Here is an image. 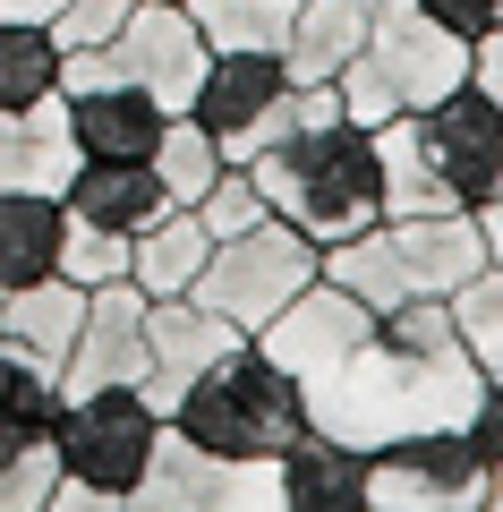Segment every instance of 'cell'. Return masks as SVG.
<instances>
[{
    "instance_id": "cell-1",
    "label": "cell",
    "mask_w": 503,
    "mask_h": 512,
    "mask_svg": "<svg viewBox=\"0 0 503 512\" xmlns=\"http://www.w3.org/2000/svg\"><path fill=\"white\" fill-rule=\"evenodd\" d=\"M256 188H265V205L290 222V231H307L324 248V239H350L367 231V222H384V171H376V128L359 120H307V128H282L265 154H256Z\"/></svg>"
},
{
    "instance_id": "cell-2",
    "label": "cell",
    "mask_w": 503,
    "mask_h": 512,
    "mask_svg": "<svg viewBox=\"0 0 503 512\" xmlns=\"http://www.w3.org/2000/svg\"><path fill=\"white\" fill-rule=\"evenodd\" d=\"M486 265V239L469 205H444V214H384L350 239H324L316 274L342 282L359 308H401V299H452L469 274Z\"/></svg>"
},
{
    "instance_id": "cell-3",
    "label": "cell",
    "mask_w": 503,
    "mask_h": 512,
    "mask_svg": "<svg viewBox=\"0 0 503 512\" xmlns=\"http://www.w3.org/2000/svg\"><path fill=\"white\" fill-rule=\"evenodd\" d=\"M171 427L197 436L205 453H231V461H273L290 436L307 427V393L282 359H273L256 333H239L180 402H171Z\"/></svg>"
},
{
    "instance_id": "cell-4",
    "label": "cell",
    "mask_w": 503,
    "mask_h": 512,
    "mask_svg": "<svg viewBox=\"0 0 503 512\" xmlns=\"http://www.w3.org/2000/svg\"><path fill=\"white\" fill-rule=\"evenodd\" d=\"M452 86H469V35L427 18L418 0H384L367 43H359V60L333 77L342 120H359V128H384L393 111H427Z\"/></svg>"
},
{
    "instance_id": "cell-5",
    "label": "cell",
    "mask_w": 503,
    "mask_h": 512,
    "mask_svg": "<svg viewBox=\"0 0 503 512\" xmlns=\"http://www.w3.org/2000/svg\"><path fill=\"white\" fill-rule=\"evenodd\" d=\"M316 256L324 248L307 231H290L282 214H265V222H248V231L214 239V256H205V274L188 282V299L214 308V316H231L239 333H265L273 316L316 282Z\"/></svg>"
},
{
    "instance_id": "cell-6",
    "label": "cell",
    "mask_w": 503,
    "mask_h": 512,
    "mask_svg": "<svg viewBox=\"0 0 503 512\" xmlns=\"http://www.w3.org/2000/svg\"><path fill=\"white\" fill-rule=\"evenodd\" d=\"M162 436V410L145 402L137 384H103V393H60V419H52V453L69 478L103 487L111 504L128 512V487L145 478Z\"/></svg>"
},
{
    "instance_id": "cell-7",
    "label": "cell",
    "mask_w": 503,
    "mask_h": 512,
    "mask_svg": "<svg viewBox=\"0 0 503 512\" xmlns=\"http://www.w3.org/2000/svg\"><path fill=\"white\" fill-rule=\"evenodd\" d=\"M128 512H282V470L273 461L205 453L197 436H180V427L162 419L154 461L128 487Z\"/></svg>"
},
{
    "instance_id": "cell-8",
    "label": "cell",
    "mask_w": 503,
    "mask_h": 512,
    "mask_svg": "<svg viewBox=\"0 0 503 512\" xmlns=\"http://www.w3.org/2000/svg\"><path fill=\"white\" fill-rule=\"evenodd\" d=\"M486 478L461 427H410L367 453V512H486Z\"/></svg>"
},
{
    "instance_id": "cell-9",
    "label": "cell",
    "mask_w": 503,
    "mask_h": 512,
    "mask_svg": "<svg viewBox=\"0 0 503 512\" xmlns=\"http://www.w3.org/2000/svg\"><path fill=\"white\" fill-rule=\"evenodd\" d=\"M290 94L299 86H290L282 52H214L197 94H188V120L222 146V163H256L290 128Z\"/></svg>"
},
{
    "instance_id": "cell-10",
    "label": "cell",
    "mask_w": 503,
    "mask_h": 512,
    "mask_svg": "<svg viewBox=\"0 0 503 512\" xmlns=\"http://www.w3.org/2000/svg\"><path fill=\"white\" fill-rule=\"evenodd\" d=\"M205 60H214V43L197 35V18H188L180 0H137L120 18V35L94 43V69L128 77V86H145L162 111H188V94H197Z\"/></svg>"
},
{
    "instance_id": "cell-11",
    "label": "cell",
    "mask_w": 503,
    "mask_h": 512,
    "mask_svg": "<svg viewBox=\"0 0 503 512\" xmlns=\"http://www.w3.org/2000/svg\"><path fill=\"white\" fill-rule=\"evenodd\" d=\"M410 120H418V146H427L435 180L452 188V205H486L503 188V103L486 86H452Z\"/></svg>"
},
{
    "instance_id": "cell-12",
    "label": "cell",
    "mask_w": 503,
    "mask_h": 512,
    "mask_svg": "<svg viewBox=\"0 0 503 512\" xmlns=\"http://www.w3.org/2000/svg\"><path fill=\"white\" fill-rule=\"evenodd\" d=\"M231 342H239V325L214 316V308H197L188 291L180 299H145V384H137V393L171 419V402H180Z\"/></svg>"
},
{
    "instance_id": "cell-13",
    "label": "cell",
    "mask_w": 503,
    "mask_h": 512,
    "mask_svg": "<svg viewBox=\"0 0 503 512\" xmlns=\"http://www.w3.org/2000/svg\"><path fill=\"white\" fill-rule=\"evenodd\" d=\"M103 384H145V291L137 282L86 291V325L60 359V393H103Z\"/></svg>"
},
{
    "instance_id": "cell-14",
    "label": "cell",
    "mask_w": 503,
    "mask_h": 512,
    "mask_svg": "<svg viewBox=\"0 0 503 512\" xmlns=\"http://www.w3.org/2000/svg\"><path fill=\"white\" fill-rule=\"evenodd\" d=\"M60 205H69L77 222L120 231V239H137L154 214H171V197H162V180H154L145 154H86V163L69 171V188H60Z\"/></svg>"
},
{
    "instance_id": "cell-15",
    "label": "cell",
    "mask_w": 503,
    "mask_h": 512,
    "mask_svg": "<svg viewBox=\"0 0 503 512\" xmlns=\"http://www.w3.org/2000/svg\"><path fill=\"white\" fill-rule=\"evenodd\" d=\"M273 470H282V512H367V453L324 427H299L273 453Z\"/></svg>"
},
{
    "instance_id": "cell-16",
    "label": "cell",
    "mask_w": 503,
    "mask_h": 512,
    "mask_svg": "<svg viewBox=\"0 0 503 512\" xmlns=\"http://www.w3.org/2000/svg\"><path fill=\"white\" fill-rule=\"evenodd\" d=\"M77 163H86V154H77V137H69V103H60V94H43V103H26V111H0V197H9V188L60 197Z\"/></svg>"
},
{
    "instance_id": "cell-17",
    "label": "cell",
    "mask_w": 503,
    "mask_h": 512,
    "mask_svg": "<svg viewBox=\"0 0 503 512\" xmlns=\"http://www.w3.org/2000/svg\"><path fill=\"white\" fill-rule=\"evenodd\" d=\"M367 26H376V0H299L290 43H282L290 86H324V77H342L350 60H359Z\"/></svg>"
},
{
    "instance_id": "cell-18",
    "label": "cell",
    "mask_w": 503,
    "mask_h": 512,
    "mask_svg": "<svg viewBox=\"0 0 503 512\" xmlns=\"http://www.w3.org/2000/svg\"><path fill=\"white\" fill-rule=\"evenodd\" d=\"M77 325H86V282H69V274H35V282H18V291H0V333L18 350H35L52 376H60V359H69Z\"/></svg>"
},
{
    "instance_id": "cell-19",
    "label": "cell",
    "mask_w": 503,
    "mask_h": 512,
    "mask_svg": "<svg viewBox=\"0 0 503 512\" xmlns=\"http://www.w3.org/2000/svg\"><path fill=\"white\" fill-rule=\"evenodd\" d=\"M205 256H214V231L197 222V205H171V214H154L128 239V282H137L145 299H180L188 282L205 274Z\"/></svg>"
},
{
    "instance_id": "cell-20",
    "label": "cell",
    "mask_w": 503,
    "mask_h": 512,
    "mask_svg": "<svg viewBox=\"0 0 503 512\" xmlns=\"http://www.w3.org/2000/svg\"><path fill=\"white\" fill-rule=\"evenodd\" d=\"M52 419H60V376L0 333V453L52 444Z\"/></svg>"
},
{
    "instance_id": "cell-21",
    "label": "cell",
    "mask_w": 503,
    "mask_h": 512,
    "mask_svg": "<svg viewBox=\"0 0 503 512\" xmlns=\"http://www.w3.org/2000/svg\"><path fill=\"white\" fill-rule=\"evenodd\" d=\"M60 222H69V205L43 197V188H9L0 197V291H18V282L60 265Z\"/></svg>"
},
{
    "instance_id": "cell-22",
    "label": "cell",
    "mask_w": 503,
    "mask_h": 512,
    "mask_svg": "<svg viewBox=\"0 0 503 512\" xmlns=\"http://www.w3.org/2000/svg\"><path fill=\"white\" fill-rule=\"evenodd\" d=\"M376 171H384V214H444L452 205V188L435 180L427 146H418L410 111H393V120L376 128Z\"/></svg>"
},
{
    "instance_id": "cell-23",
    "label": "cell",
    "mask_w": 503,
    "mask_h": 512,
    "mask_svg": "<svg viewBox=\"0 0 503 512\" xmlns=\"http://www.w3.org/2000/svg\"><path fill=\"white\" fill-rule=\"evenodd\" d=\"M214 52H282L299 0H180Z\"/></svg>"
},
{
    "instance_id": "cell-24",
    "label": "cell",
    "mask_w": 503,
    "mask_h": 512,
    "mask_svg": "<svg viewBox=\"0 0 503 512\" xmlns=\"http://www.w3.org/2000/svg\"><path fill=\"white\" fill-rule=\"evenodd\" d=\"M60 94V43L35 18H0V111H26Z\"/></svg>"
},
{
    "instance_id": "cell-25",
    "label": "cell",
    "mask_w": 503,
    "mask_h": 512,
    "mask_svg": "<svg viewBox=\"0 0 503 512\" xmlns=\"http://www.w3.org/2000/svg\"><path fill=\"white\" fill-rule=\"evenodd\" d=\"M145 163H154V180H162V197H171V205H197L205 188L222 180V146L188 120V111H171V120H162V137H154V154H145Z\"/></svg>"
},
{
    "instance_id": "cell-26",
    "label": "cell",
    "mask_w": 503,
    "mask_h": 512,
    "mask_svg": "<svg viewBox=\"0 0 503 512\" xmlns=\"http://www.w3.org/2000/svg\"><path fill=\"white\" fill-rule=\"evenodd\" d=\"M452 333H461V350L478 359V376H503V265L495 256L452 291Z\"/></svg>"
},
{
    "instance_id": "cell-27",
    "label": "cell",
    "mask_w": 503,
    "mask_h": 512,
    "mask_svg": "<svg viewBox=\"0 0 503 512\" xmlns=\"http://www.w3.org/2000/svg\"><path fill=\"white\" fill-rule=\"evenodd\" d=\"M52 274H69V282H86V291H103V282H128V239L120 231H103V222H60V265Z\"/></svg>"
},
{
    "instance_id": "cell-28",
    "label": "cell",
    "mask_w": 503,
    "mask_h": 512,
    "mask_svg": "<svg viewBox=\"0 0 503 512\" xmlns=\"http://www.w3.org/2000/svg\"><path fill=\"white\" fill-rule=\"evenodd\" d=\"M265 214H273V205H265V188H256V171H248V163H222V180L197 197V222H205L214 239L248 231V222H265Z\"/></svg>"
},
{
    "instance_id": "cell-29",
    "label": "cell",
    "mask_w": 503,
    "mask_h": 512,
    "mask_svg": "<svg viewBox=\"0 0 503 512\" xmlns=\"http://www.w3.org/2000/svg\"><path fill=\"white\" fill-rule=\"evenodd\" d=\"M60 453L52 444H26V453H0V512H43L52 504Z\"/></svg>"
},
{
    "instance_id": "cell-30",
    "label": "cell",
    "mask_w": 503,
    "mask_h": 512,
    "mask_svg": "<svg viewBox=\"0 0 503 512\" xmlns=\"http://www.w3.org/2000/svg\"><path fill=\"white\" fill-rule=\"evenodd\" d=\"M128 9H137V0H60V9H52L43 26H52V43H60V52H94V43H111V35H120V18H128Z\"/></svg>"
},
{
    "instance_id": "cell-31",
    "label": "cell",
    "mask_w": 503,
    "mask_h": 512,
    "mask_svg": "<svg viewBox=\"0 0 503 512\" xmlns=\"http://www.w3.org/2000/svg\"><path fill=\"white\" fill-rule=\"evenodd\" d=\"M461 436L478 444V461H486V470H495V461H503V376H486V384H478V402H469Z\"/></svg>"
},
{
    "instance_id": "cell-32",
    "label": "cell",
    "mask_w": 503,
    "mask_h": 512,
    "mask_svg": "<svg viewBox=\"0 0 503 512\" xmlns=\"http://www.w3.org/2000/svg\"><path fill=\"white\" fill-rule=\"evenodd\" d=\"M418 9H427V18H444L452 35H469V43H478L486 26H503V0H418Z\"/></svg>"
},
{
    "instance_id": "cell-33",
    "label": "cell",
    "mask_w": 503,
    "mask_h": 512,
    "mask_svg": "<svg viewBox=\"0 0 503 512\" xmlns=\"http://www.w3.org/2000/svg\"><path fill=\"white\" fill-rule=\"evenodd\" d=\"M469 86H486L503 103V26H486V35L469 43Z\"/></svg>"
},
{
    "instance_id": "cell-34",
    "label": "cell",
    "mask_w": 503,
    "mask_h": 512,
    "mask_svg": "<svg viewBox=\"0 0 503 512\" xmlns=\"http://www.w3.org/2000/svg\"><path fill=\"white\" fill-rule=\"evenodd\" d=\"M52 9H60V0H0V18H35V26L52 18Z\"/></svg>"
},
{
    "instance_id": "cell-35",
    "label": "cell",
    "mask_w": 503,
    "mask_h": 512,
    "mask_svg": "<svg viewBox=\"0 0 503 512\" xmlns=\"http://www.w3.org/2000/svg\"><path fill=\"white\" fill-rule=\"evenodd\" d=\"M486 512H503V461H495V478H486Z\"/></svg>"
},
{
    "instance_id": "cell-36",
    "label": "cell",
    "mask_w": 503,
    "mask_h": 512,
    "mask_svg": "<svg viewBox=\"0 0 503 512\" xmlns=\"http://www.w3.org/2000/svg\"><path fill=\"white\" fill-rule=\"evenodd\" d=\"M495 197H503V188H495Z\"/></svg>"
}]
</instances>
